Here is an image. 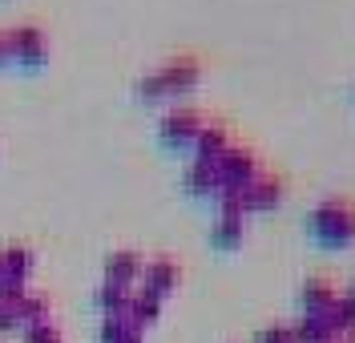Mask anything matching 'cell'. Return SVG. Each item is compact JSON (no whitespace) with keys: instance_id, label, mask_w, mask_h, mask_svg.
Returning a JSON list of instances; mask_svg holds the SVG:
<instances>
[{"instance_id":"6da1fadb","label":"cell","mask_w":355,"mask_h":343,"mask_svg":"<svg viewBox=\"0 0 355 343\" xmlns=\"http://www.w3.org/2000/svg\"><path fill=\"white\" fill-rule=\"evenodd\" d=\"M198 81H202V61L194 53H178V57L150 69L137 81V97L141 101H166V97H178V93H190Z\"/></svg>"},{"instance_id":"7a4b0ae2","label":"cell","mask_w":355,"mask_h":343,"mask_svg":"<svg viewBox=\"0 0 355 343\" xmlns=\"http://www.w3.org/2000/svg\"><path fill=\"white\" fill-rule=\"evenodd\" d=\"M307 234L327 247V251H343L355 243V206L347 198H323L307 210Z\"/></svg>"},{"instance_id":"3957f363","label":"cell","mask_w":355,"mask_h":343,"mask_svg":"<svg viewBox=\"0 0 355 343\" xmlns=\"http://www.w3.org/2000/svg\"><path fill=\"white\" fill-rule=\"evenodd\" d=\"M202 125H206L202 109H194V105H174V109H166L162 121H157V141L170 146V150H194Z\"/></svg>"},{"instance_id":"277c9868","label":"cell","mask_w":355,"mask_h":343,"mask_svg":"<svg viewBox=\"0 0 355 343\" xmlns=\"http://www.w3.org/2000/svg\"><path fill=\"white\" fill-rule=\"evenodd\" d=\"M214 166H218V194L243 190V186L254 182L259 170H263V161H259V154H254L250 146H230ZM218 194H214V198H218Z\"/></svg>"},{"instance_id":"5b68a950","label":"cell","mask_w":355,"mask_h":343,"mask_svg":"<svg viewBox=\"0 0 355 343\" xmlns=\"http://www.w3.org/2000/svg\"><path fill=\"white\" fill-rule=\"evenodd\" d=\"M283 194H287L283 178H279L275 170H259V178L243 186L239 206H243V214H254V210H275V206L283 202Z\"/></svg>"},{"instance_id":"8992f818","label":"cell","mask_w":355,"mask_h":343,"mask_svg":"<svg viewBox=\"0 0 355 343\" xmlns=\"http://www.w3.org/2000/svg\"><path fill=\"white\" fill-rule=\"evenodd\" d=\"M12 37V61L24 69H44L49 65V41L37 24H12L8 28Z\"/></svg>"},{"instance_id":"52a82bcc","label":"cell","mask_w":355,"mask_h":343,"mask_svg":"<svg viewBox=\"0 0 355 343\" xmlns=\"http://www.w3.org/2000/svg\"><path fill=\"white\" fill-rule=\"evenodd\" d=\"M339 295H343V291L335 287L327 274H307V279L299 283V295H295V303H299V311H303V315H323V311H327Z\"/></svg>"},{"instance_id":"ba28073f","label":"cell","mask_w":355,"mask_h":343,"mask_svg":"<svg viewBox=\"0 0 355 343\" xmlns=\"http://www.w3.org/2000/svg\"><path fill=\"white\" fill-rule=\"evenodd\" d=\"M178 279H182V267H178V258H170V254H157V258H150L146 263V271H141V287L137 291H146V295H157L166 299L170 291L178 287Z\"/></svg>"},{"instance_id":"9c48e42d","label":"cell","mask_w":355,"mask_h":343,"mask_svg":"<svg viewBox=\"0 0 355 343\" xmlns=\"http://www.w3.org/2000/svg\"><path fill=\"white\" fill-rule=\"evenodd\" d=\"M243 234H246L243 210H218V214H214V222H210V243H214L218 251H234V247L243 243Z\"/></svg>"},{"instance_id":"30bf717a","label":"cell","mask_w":355,"mask_h":343,"mask_svg":"<svg viewBox=\"0 0 355 343\" xmlns=\"http://www.w3.org/2000/svg\"><path fill=\"white\" fill-rule=\"evenodd\" d=\"M182 186H186L190 198H210V202H214V194H218V166H214V161L190 158L186 174H182Z\"/></svg>"},{"instance_id":"8fae6325","label":"cell","mask_w":355,"mask_h":343,"mask_svg":"<svg viewBox=\"0 0 355 343\" xmlns=\"http://www.w3.org/2000/svg\"><path fill=\"white\" fill-rule=\"evenodd\" d=\"M141 271H146V258H141L137 251H130V247L110 251V258H105V279H113V283L133 287V283L141 279Z\"/></svg>"},{"instance_id":"7c38bea8","label":"cell","mask_w":355,"mask_h":343,"mask_svg":"<svg viewBox=\"0 0 355 343\" xmlns=\"http://www.w3.org/2000/svg\"><path fill=\"white\" fill-rule=\"evenodd\" d=\"M133 291H137V287H125V283L105 279V283H97V291H93V307H97L101 315H125Z\"/></svg>"},{"instance_id":"4fadbf2b","label":"cell","mask_w":355,"mask_h":343,"mask_svg":"<svg viewBox=\"0 0 355 343\" xmlns=\"http://www.w3.org/2000/svg\"><path fill=\"white\" fill-rule=\"evenodd\" d=\"M230 146H234V141H230V130H226L222 121H206L198 141H194V158L198 161H218Z\"/></svg>"},{"instance_id":"5bb4252c","label":"cell","mask_w":355,"mask_h":343,"mask_svg":"<svg viewBox=\"0 0 355 343\" xmlns=\"http://www.w3.org/2000/svg\"><path fill=\"white\" fill-rule=\"evenodd\" d=\"M33 267H37V254H33V247H24V243H8L0 251V271L8 274V279H24L28 283Z\"/></svg>"},{"instance_id":"9a60e30c","label":"cell","mask_w":355,"mask_h":343,"mask_svg":"<svg viewBox=\"0 0 355 343\" xmlns=\"http://www.w3.org/2000/svg\"><path fill=\"white\" fill-rule=\"evenodd\" d=\"M141 327L125 315H101V327H97V343H141Z\"/></svg>"},{"instance_id":"2e32d148","label":"cell","mask_w":355,"mask_h":343,"mask_svg":"<svg viewBox=\"0 0 355 343\" xmlns=\"http://www.w3.org/2000/svg\"><path fill=\"white\" fill-rule=\"evenodd\" d=\"M295 340L299 343H331L339 335H335V327L327 323V315H299L295 319Z\"/></svg>"},{"instance_id":"e0dca14e","label":"cell","mask_w":355,"mask_h":343,"mask_svg":"<svg viewBox=\"0 0 355 343\" xmlns=\"http://www.w3.org/2000/svg\"><path fill=\"white\" fill-rule=\"evenodd\" d=\"M157 315H162V299H157V295H146V291H133L125 319H133L141 331H146V327H154V323H157Z\"/></svg>"},{"instance_id":"ac0fdd59","label":"cell","mask_w":355,"mask_h":343,"mask_svg":"<svg viewBox=\"0 0 355 343\" xmlns=\"http://www.w3.org/2000/svg\"><path fill=\"white\" fill-rule=\"evenodd\" d=\"M49 311H53V303L44 291H24L21 295V327H33V323H49Z\"/></svg>"},{"instance_id":"d6986e66","label":"cell","mask_w":355,"mask_h":343,"mask_svg":"<svg viewBox=\"0 0 355 343\" xmlns=\"http://www.w3.org/2000/svg\"><path fill=\"white\" fill-rule=\"evenodd\" d=\"M323 315H327V323L335 327V335L343 340L347 331H355V299L347 295V291H343V295H339V299L331 303V307L323 311Z\"/></svg>"},{"instance_id":"ffe728a7","label":"cell","mask_w":355,"mask_h":343,"mask_svg":"<svg viewBox=\"0 0 355 343\" xmlns=\"http://www.w3.org/2000/svg\"><path fill=\"white\" fill-rule=\"evenodd\" d=\"M21 343H61V331L57 323H33V327H21Z\"/></svg>"},{"instance_id":"44dd1931","label":"cell","mask_w":355,"mask_h":343,"mask_svg":"<svg viewBox=\"0 0 355 343\" xmlns=\"http://www.w3.org/2000/svg\"><path fill=\"white\" fill-rule=\"evenodd\" d=\"M254 343H299L295 340V323H270L254 335Z\"/></svg>"},{"instance_id":"7402d4cb","label":"cell","mask_w":355,"mask_h":343,"mask_svg":"<svg viewBox=\"0 0 355 343\" xmlns=\"http://www.w3.org/2000/svg\"><path fill=\"white\" fill-rule=\"evenodd\" d=\"M12 61V37H8V28H0V65H8Z\"/></svg>"},{"instance_id":"603a6c76","label":"cell","mask_w":355,"mask_h":343,"mask_svg":"<svg viewBox=\"0 0 355 343\" xmlns=\"http://www.w3.org/2000/svg\"><path fill=\"white\" fill-rule=\"evenodd\" d=\"M347 295H352V299H355V274H352V283H347Z\"/></svg>"},{"instance_id":"cb8c5ba5","label":"cell","mask_w":355,"mask_h":343,"mask_svg":"<svg viewBox=\"0 0 355 343\" xmlns=\"http://www.w3.org/2000/svg\"><path fill=\"white\" fill-rule=\"evenodd\" d=\"M343 343H355V331H347V335H343Z\"/></svg>"},{"instance_id":"d4e9b609","label":"cell","mask_w":355,"mask_h":343,"mask_svg":"<svg viewBox=\"0 0 355 343\" xmlns=\"http://www.w3.org/2000/svg\"><path fill=\"white\" fill-rule=\"evenodd\" d=\"M331 343H343V340H331Z\"/></svg>"},{"instance_id":"484cf974","label":"cell","mask_w":355,"mask_h":343,"mask_svg":"<svg viewBox=\"0 0 355 343\" xmlns=\"http://www.w3.org/2000/svg\"><path fill=\"white\" fill-rule=\"evenodd\" d=\"M0 279H4V271H0Z\"/></svg>"}]
</instances>
